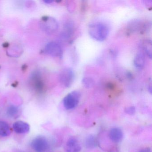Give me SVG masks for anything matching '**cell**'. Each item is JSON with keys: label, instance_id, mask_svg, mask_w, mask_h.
Masks as SVG:
<instances>
[{"label": "cell", "instance_id": "cell-9", "mask_svg": "<svg viewBox=\"0 0 152 152\" xmlns=\"http://www.w3.org/2000/svg\"><path fill=\"white\" fill-rule=\"evenodd\" d=\"M13 129L18 134H24L29 132L30 126L27 123L23 121H18L13 124Z\"/></svg>", "mask_w": 152, "mask_h": 152}, {"label": "cell", "instance_id": "cell-1", "mask_svg": "<svg viewBox=\"0 0 152 152\" xmlns=\"http://www.w3.org/2000/svg\"><path fill=\"white\" fill-rule=\"evenodd\" d=\"M88 31L91 37L99 42H103L106 39L109 34L108 26L100 22H95L90 24Z\"/></svg>", "mask_w": 152, "mask_h": 152}, {"label": "cell", "instance_id": "cell-21", "mask_svg": "<svg viewBox=\"0 0 152 152\" xmlns=\"http://www.w3.org/2000/svg\"><path fill=\"white\" fill-rule=\"evenodd\" d=\"M108 152H119V150L117 147L113 146L109 149Z\"/></svg>", "mask_w": 152, "mask_h": 152}, {"label": "cell", "instance_id": "cell-17", "mask_svg": "<svg viewBox=\"0 0 152 152\" xmlns=\"http://www.w3.org/2000/svg\"><path fill=\"white\" fill-rule=\"evenodd\" d=\"M19 113V109L15 106H10L8 107L7 109V115L8 116L12 117V118H15V117L18 116Z\"/></svg>", "mask_w": 152, "mask_h": 152}, {"label": "cell", "instance_id": "cell-18", "mask_svg": "<svg viewBox=\"0 0 152 152\" xmlns=\"http://www.w3.org/2000/svg\"><path fill=\"white\" fill-rule=\"evenodd\" d=\"M83 85L87 88H92L95 84V81L91 77H84L82 80Z\"/></svg>", "mask_w": 152, "mask_h": 152}, {"label": "cell", "instance_id": "cell-2", "mask_svg": "<svg viewBox=\"0 0 152 152\" xmlns=\"http://www.w3.org/2000/svg\"><path fill=\"white\" fill-rule=\"evenodd\" d=\"M80 93L78 91H73L67 94L63 99L64 107L66 110L74 109L78 106L80 99Z\"/></svg>", "mask_w": 152, "mask_h": 152}, {"label": "cell", "instance_id": "cell-20", "mask_svg": "<svg viewBox=\"0 0 152 152\" xmlns=\"http://www.w3.org/2000/svg\"><path fill=\"white\" fill-rule=\"evenodd\" d=\"M139 152H152V150L150 148H145L140 149Z\"/></svg>", "mask_w": 152, "mask_h": 152}, {"label": "cell", "instance_id": "cell-4", "mask_svg": "<svg viewBox=\"0 0 152 152\" xmlns=\"http://www.w3.org/2000/svg\"><path fill=\"white\" fill-rule=\"evenodd\" d=\"M32 148L36 152H45L49 146L48 141L43 136H39L33 140L31 143Z\"/></svg>", "mask_w": 152, "mask_h": 152}, {"label": "cell", "instance_id": "cell-5", "mask_svg": "<svg viewBox=\"0 0 152 152\" xmlns=\"http://www.w3.org/2000/svg\"><path fill=\"white\" fill-rule=\"evenodd\" d=\"M42 26L46 32L52 34L57 31L58 23L56 20L53 18L44 17L42 18Z\"/></svg>", "mask_w": 152, "mask_h": 152}, {"label": "cell", "instance_id": "cell-11", "mask_svg": "<svg viewBox=\"0 0 152 152\" xmlns=\"http://www.w3.org/2000/svg\"><path fill=\"white\" fill-rule=\"evenodd\" d=\"M32 82L35 89L38 91H42L43 88V83L41 79L40 75L39 73L35 72L32 75Z\"/></svg>", "mask_w": 152, "mask_h": 152}, {"label": "cell", "instance_id": "cell-8", "mask_svg": "<svg viewBox=\"0 0 152 152\" xmlns=\"http://www.w3.org/2000/svg\"><path fill=\"white\" fill-rule=\"evenodd\" d=\"M108 137L112 142L119 143L123 138V132L120 128L115 127L112 128L109 131Z\"/></svg>", "mask_w": 152, "mask_h": 152}, {"label": "cell", "instance_id": "cell-6", "mask_svg": "<svg viewBox=\"0 0 152 152\" xmlns=\"http://www.w3.org/2000/svg\"><path fill=\"white\" fill-rule=\"evenodd\" d=\"M45 51L47 54L54 57H61L63 54V49L60 45L54 42H49L46 45Z\"/></svg>", "mask_w": 152, "mask_h": 152}, {"label": "cell", "instance_id": "cell-12", "mask_svg": "<svg viewBox=\"0 0 152 152\" xmlns=\"http://www.w3.org/2000/svg\"><path fill=\"white\" fill-rule=\"evenodd\" d=\"M134 65L135 67L138 70L144 68L145 65V57L142 52H139L134 58Z\"/></svg>", "mask_w": 152, "mask_h": 152}, {"label": "cell", "instance_id": "cell-19", "mask_svg": "<svg viewBox=\"0 0 152 152\" xmlns=\"http://www.w3.org/2000/svg\"><path fill=\"white\" fill-rule=\"evenodd\" d=\"M125 112L129 115H133L136 113V108L134 106H130L125 109Z\"/></svg>", "mask_w": 152, "mask_h": 152}, {"label": "cell", "instance_id": "cell-22", "mask_svg": "<svg viewBox=\"0 0 152 152\" xmlns=\"http://www.w3.org/2000/svg\"><path fill=\"white\" fill-rule=\"evenodd\" d=\"M45 3H48V4H50V3H52L53 2V1H48V0H47V1H44Z\"/></svg>", "mask_w": 152, "mask_h": 152}, {"label": "cell", "instance_id": "cell-13", "mask_svg": "<svg viewBox=\"0 0 152 152\" xmlns=\"http://www.w3.org/2000/svg\"><path fill=\"white\" fill-rule=\"evenodd\" d=\"M143 24L141 21H135L132 22L128 26V29L130 33H134L143 30L144 29Z\"/></svg>", "mask_w": 152, "mask_h": 152}, {"label": "cell", "instance_id": "cell-16", "mask_svg": "<svg viewBox=\"0 0 152 152\" xmlns=\"http://www.w3.org/2000/svg\"><path fill=\"white\" fill-rule=\"evenodd\" d=\"M10 128L7 123L0 121V136L7 137L10 134Z\"/></svg>", "mask_w": 152, "mask_h": 152}, {"label": "cell", "instance_id": "cell-14", "mask_svg": "<svg viewBox=\"0 0 152 152\" xmlns=\"http://www.w3.org/2000/svg\"><path fill=\"white\" fill-rule=\"evenodd\" d=\"M85 144L87 148L92 149L96 147L98 145V140L94 135L91 134L86 137Z\"/></svg>", "mask_w": 152, "mask_h": 152}, {"label": "cell", "instance_id": "cell-3", "mask_svg": "<svg viewBox=\"0 0 152 152\" xmlns=\"http://www.w3.org/2000/svg\"><path fill=\"white\" fill-rule=\"evenodd\" d=\"M75 79V73L71 68L63 69L59 75V80L62 85L66 88H69L72 84Z\"/></svg>", "mask_w": 152, "mask_h": 152}, {"label": "cell", "instance_id": "cell-10", "mask_svg": "<svg viewBox=\"0 0 152 152\" xmlns=\"http://www.w3.org/2000/svg\"><path fill=\"white\" fill-rule=\"evenodd\" d=\"M74 26L72 22L69 21L64 25L62 32V37L65 39L71 38L73 34Z\"/></svg>", "mask_w": 152, "mask_h": 152}, {"label": "cell", "instance_id": "cell-7", "mask_svg": "<svg viewBox=\"0 0 152 152\" xmlns=\"http://www.w3.org/2000/svg\"><path fill=\"white\" fill-rule=\"evenodd\" d=\"M81 145L80 141L75 137H71L67 140L64 149L65 152H80Z\"/></svg>", "mask_w": 152, "mask_h": 152}, {"label": "cell", "instance_id": "cell-15", "mask_svg": "<svg viewBox=\"0 0 152 152\" xmlns=\"http://www.w3.org/2000/svg\"><path fill=\"white\" fill-rule=\"evenodd\" d=\"M141 46L144 52L151 59L152 58V42L150 40L145 39L142 41Z\"/></svg>", "mask_w": 152, "mask_h": 152}]
</instances>
